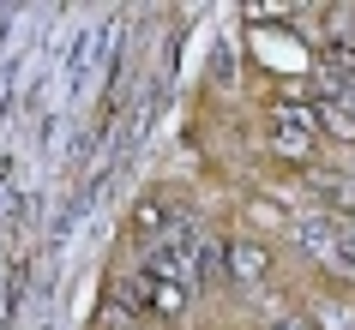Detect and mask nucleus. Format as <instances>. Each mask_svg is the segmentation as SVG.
<instances>
[{
	"instance_id": "1",
	"label": "nucleus",
	"mask_w": 355,
	"mask_h": 330,
	"mask_svg": "<svg viewBox=\"0 0 355 330\" xmlns=\"http://www.w3.org/2000/svg\"><path fill=\"white\" fill-rule=\"evenodd\" d=\"M289 235H295L301 258L325 264L331 276H349V264H343V240H337V217H331V210H319V204L295 210V217H289Z\"/></svg>"
},
{
	"instance_id": "2",
	"label": "nucleus",
	"mask_w": 355,
	"mask_h": 330,
	"mask_svg": "<svg viewBox=\"0 0 355 330\" xmlns=\"http://www.w3.org/2000/svg\"><path fill=\"white\" fill-rule=\"evenodd\" d=\"M265 150H271L277 163H289V168H301V174H307V163H313L319 138H313V132H301L295 120H283V114H271V120H265Z\"/></svg>"
},
{
	"instance_id": "3",
	"label": "nucleus",
	"mask_w": 355,
	"mask_h": 330,
	"mask_svg": "<svg viewBox=\"0 0 355 330\" xmlns=\"http://www.w3.org/2000/svg\"><path fill=\"white\" fill-rule=\"evenodd\" d=\"M132 300L139 306H150L157 318H168V324H181L187 318V300H193V288H181V282H157V276H132Z\"/></svg>"
},
{
	"instance_id": "4",
	"label": "nucleus",
	"mask_w": 355,
	"mask_h": 330,
	"mask_svg": "<svg viewBox=\"0 0 355 330\" xmlns=\"http://www.w3.org/2000/svg\"><path fill=\"white\" fill-rule=\"evenodd\" d=\"M301 181H307V192H313V204H319V210H331V217H355V174L307 168Z\"/></svg>"
},
{
	"instance_id": "5",
	"label": "nucleus",
	"mask_w": 355,
	"mask_h": 330,
	"mask_svg": "<svg viewBox=\"0 0 355 330\" xmlns=\"http://www.w3.org/2000/svg\"><path fill=\"white\" fill-rule=\"evenodd\" d=\"M265 276H271V253H265L259 240H229V282L259 288Z\"/></svg>"
},
{
	"instance_id": "6",
	"label": "nucleus",
	"mask_w": 355,
	"mask_h": 330,
	"mask_svg": "<svg viewBox=\"0 0 355 330\" xmlns=\"http://www.w3.org/2000/svg\"><path fill=\"white\" fill-rule=\"evenodd\" d=\"M229 282V240H199V253H193V294L217 288Z\"/></svg>"
},
{
	"instance_id": "7",
	"label": "nucleus",
	"mask_w": 355,
	"mask_h": 330,
	"mask_svg": "<svg viewBox=\"0 0 355 330\" xmlns=\"http://www.w3.org/2000/svg\"><path fill=\"white\" fill-rule=\"evenodd\" d=\"M127 228H132L139 240H150V246H157V240H163L168 228H175V222H168V204H163V192H145V199L132 204V210H127Z\"/></svg>"
},
{
	"instance_id": "8",
	"label": "nucleus",
	"mask_w": 355,
	"mask_h": 330,
	"mask_svg": "<svg viewBox=\"0 0 355 330\" xmlns=\"http://www.w3.org/2000/svg\"><path fill=\"white\" fill-rule=\"evenodd\" d=\"M319 138H331V145H355V114H343L337 102L319 96Z\"/></svg>"
},
{
	"instance_id": "9",
	"label": "nucleus",
	"mask_w": 355,
	"mask_h": 330,
	"mask_svg": "<svg viewBox=\"0 0 355 330\" xmlns=\"http://www.w3.org/2000/svg\"><path fill=\"white\" fill-rule=\"evenodd\" d=\"M313 330H355V300H319Z\"/></svg>"
},
{
	"instance_id": "10",
	"label": "nucleus",
	"mask_w": 355,
	"mask_h": 330,
	"mask_svg": "<svg viewBox=\"0 0 355 330\" xmlns=\"http://www.w3.org/2000/svg\"><path fill=\"white\" fill-rule=\"evenodd\" d=\"M265 330H313V318H301V312H277Z\"/></svg>"
}]
</instances>
